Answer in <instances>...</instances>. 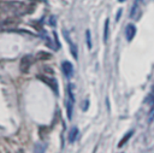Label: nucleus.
Masks as SVG:
<instances>
[{
	"instance_id": "f257e3e1",
	"label": "nucleus",
	"mask_w": 154,
	"mask_h": 153,
	"mask_svg": "<svg viewBox=\"0 0 154 153\" xmlns=\"http://www.w3.org/2000/svg\"><path fill=\"white\" fill-rule=\"evenodd\" d=\"M34 59L31 55H24L22 59H20V63H19V69L23 73H28L29 70H30V66L32 64Z\"/></svg>"
},
{
	"instance_id": "f03ea898",
	"label": "nucleus",
	"mask_w": 154,
	"mask_h": 153,
	"mask_svg": "<svg viewBox=\"0 0 154 153\" xmlns=\"http://www.w3.org/2000/svg\"><path fill=\"white\" fill-rule=\"evenodd\" d=\"M38 80H41L42 82H45L46 84H48L54 93H58V82L55 81V78H52V77H48V76H45V75H40L37 76Z\"/></svg>"
},
{
	"instance_id": "7ed1b4c3",
	"label": "nucleus",
	"mask_w": 154,
	"mask_h": 153,
	"mask_svg": "<svg viewBox=\"0 0 154 153\" xmlns=\"http://www.w3.org/2000/svg\"><path fill=\"white\" fill-rule=\"evenodd\" d=\"M63 34H64V37H65L66 42H67V43H69V46H70V51H71L72 57H73L75 59H77V58H78V55H77V46L73 43V41H72V40H71V37H70V34H69L66 30H64V31H63Z\"/></svg>"
},
{
	"instance_id": "20e7f679",
	"label": "nucleus",
	"mask_w": 154,
	"mask_h": 153,
	"mask_svg": "<svg viewBox=\"0 0 154 153\" xmlns=\"http://www.w3.org/2000/svg\"><path fill=\"white\" fill-rule=\"evenodd\" d=\"M61 69H63L64 75H65L67 78H71V77H72V75H73V65H72L70 61H67V60L63 61V63H61Z\"/></svg>"
},
{
	"instance_id": "39448f33",
	"label": "nucleus",
	"mask_w": 154,
	"mask_h": 153,
	"mask_svg": "<svg viewBox=\"0 0 154 153\" xmlns=\"http://www.w3.org/2000/svg\"><path fill=\"white\" fill-rule=\"evenodd\" d=\"M136 34V27L134 24H128L125 28V37L128 41H131Z\"/></svg>"
},
{
	"instance_id": "423d86ee",
	"label": "nucleus",
	"mask_w": 154,
	"mask_h": 153,
	"mask_svg": "<svg viewBox=\"0 0 154 153\" xmlns=\"http://www.w3.org/2000/svg\"><path fill=\"white\" fill-rule=\"evenodd\" d=\"M77 136H78V128L77 126H72L71 130H70V133H69V142L73 143L76 141Z\"/></svg>"
},
{
	"instance_id": "0eeeda50",
	"label": "nucleus",
	"mask_w": 154,
	"mask_h": 153,
	"mask_svg": "<svg viewBox=\"0 0 154 153\" xmlns=\"http://www.w3.org/2000/svg\"><path fill=\"white\" fill-rule=\"evenodd\" d=\"M51 58H52V54L48 52H45V51H40L36 54V59H38V60H48Z\"/></svg>"
},
{
	"instance_id": "6e6552de",
	"label": "nucleus",
	"mask_w": 154,
	"mask_h": 153,
	"mask_svg": "<svg viewBox=\"0 0 154 153\" xmlns=\"http://www.w3.org/2000/svg\"><path fill=\"white\" fill-rule=\"evenodd\" d=\"M132 134H134V130H130L129 133H126V134H125V135L122 137V140L119 141V143H118V147H119V148H120V147H123V146H124V145H125V143L129 141V139H130V136H131Z\"/></svg>"
},
{
	"instance_id": "1a4fd4ad",
	"label": "nucleus",
	"mask_w": 154,
	"mask_h": 153,
	"mask_svg": "<svg viewBox=\"0 0 154 153\" xmlns=\"http://www.w3.org/2000/svg\"><path fill=\"white\" fill-rule=\"evenodd\" d=\"M72 104H73V101H71L70 99L66 101V112H67V118L69 119H71L72 117Z\"/></svg>"
},
{
	"instance_id": "9d476101",
	"label": "nucleus",
	"mask_w": 154,
	"mask_h": 153,
	"mask_svg": "<svg viewBox=\"0 0 154 153\" xmlns=\"http://www.w3.org/2000/svg\"><path fill=\"white\" fill-rule=\"evenodd\" d=\"M16 23H18V18L17 17H10L2 22V27L7 25V24H16Z\"/></svg>"
},
{
	"instance_id": "9b49d317",
	"label": "nucleus",
	"mask_w": 154,
	"mask_h": 153,
	"mask_svg": "<svg viewBox=\"0 0 154 153\" xmlns=\"http://www.w3.org/2000/svg\"><path fill=\"white\" fill-rule=\"evenodd\" d=\"M73 89H75V86L72 83L69 84V88H67V93H69V99L71 101H75V95H73Z\"/></svg>"
},
{
	"instance_id": "f8f14e48",
	"label": "nucleus",
	"mask_w": 154,
	"mask_h": 153,
	"mask_svg": "<svg viewBox=\"0 0 154 153\" xmlns=\"http://www.w3.org/2000/svg\"><path fill=\"white\" fill-rule=\"evenodd\" d=\"M108 27H109V20L106 19V22H105V31H103V41L105 42L108 39Z\"/></svg>"
},
{
	"instance_id": "ddd939ff",
	"label": "nucleus",
	"mask_w": 154,
	"mask_h": 153,
	"mask_svg": "<svg viewBox=\"0 0 154 153\" xmlns=\"http://www.w3.org/2000/svg\"><path fill=\"white\" fill-rule=\"evenodd\" d=\"M85 37H87L88 48L90 49V48H91V37H90V30H88V29H87V31H85Z\"/></svg>"
},
{
	"instance_id": "4468645a",
	"label": "nucleus",
	"mask_w": 154,
	"mask_h": 153,
	"mask_svg": "<svg viewBox=\"0 0 154 153\" xmlns=\"http://www.w3.org/2000/svg\"><path fill=\"white\" fill-rule=\"evenodd\" d=\"M54 18H55V17H51V24H52V25H54V24H55V22H54Z\"/></svg>"
},
{
	"instance_id": "2eb2a0df",
	"label": "nucleus",
	"mask_w": 154,
	"mask_h": 153,
	"mask_svg": "<svg viewBox=\"0 0 154 153\" xmlns=\"http://www.w3.org/2000/svg\"><path fill=\"white\" fill-rule=\"evenodd\" d=\"M118 1H119V2H124L125 0H118Z\"/></svg>"
}]
</instances>
